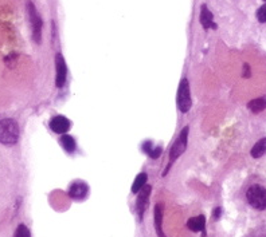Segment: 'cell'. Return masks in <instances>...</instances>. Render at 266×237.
<instances>
[{"label": "cell", "instance_id": "ffe728a7", "mask_svg": "<svg viewBox=\"0 0 266 237\" xmlns=\"http://www.w3.org/2000/svg\"><path fill=\"white\" fill-rule=\"evenodd\" d=\"M244 78H250V66H249L248 63H245L244 64Z\"/></svg>", "mask_w": 266, "mask_h": 237}, {"label": "cell", "instance_id": "9c48e42d", "mask_svg": "<svg viewBox=\"0 0 266 237\" xmlns=\"http://www.w3.org/2000/svg\"><path fill=\"white\" fill-rule=\"evenodd\" d=\"M149 193H151V186H144L141 189L140 194H139V198H137V204H136V209H137V215H139V219L140 221L143 220V216H144V210L147 208V204H148Z\"/></svg>", "mask_w": 266, "mask_h": 237}, {"label": "cell", "instance_id": "9a60e30c", "mask_svg": "<svg viewBox=\"0 0 266 237\" xmlns=\"http://www.w3.org/2000/svg\"><path fill=\"white\" fill-rule=\"evenodd\" d=\"M266 153V138L260 139L252 149V157L254 158H260Z\"/></svg>", "mask_w": 266, "mask_h": 237}, {"label": "cell", "instance_id": "5bb4252c", "mask_svg": "<svg viewBox=\"0 0 266 237\" xmlns=\"http://www.w3.org/2000/svg\"><path fill=\"white\" fill-rule=\"evenodd\" d=\"M59 142H61V145H62V148L66 150L68 153H73L74 150H76V141H74V138H73L72 135H62L61 137V139H59Z\"/></svg>", "mask_w": 266, "mask_h": 237}, {"label": "cell", "instance_id": "8992f818", "mask_svg": "<svg viewBox=\"0 0 266 237\" xmlns=\"http://www.w3.org/2000/svg\"><path fill=\"white\" fill-rule=\"evenodd\" d=\"M55 71H57L55 85L58 89H61L66 83V78H68V66H66V62H65L62 54L55 55Z\"/></svg>", "mask_w": 266, "mask_h": 237}, {"label": "cell", "instance_id": "44dd1931", "mask_svg": "<svg viewBox=\"0 0 266 237\" xmlns=\"http://www.w3.org/2000/svg\"><path fill=\"white\" fill-rule=\"evenodd\" d=\"M221 213H222L221 208H217V209L214 210V219L215 220L219 219V217H221Z\"/></svg>", "mask_w": 266, "mask_h": 237}, {"label": "cell", "instance_id": "30bf717a", "mask_svg": "<svg viewBox=\"0 0 266 237\" xmlns=\"http://www.w3.org/2000/svg\"><path fill=\"white\" fill-rule=\"evenodd\" d=\"M163 210H164V205L162 202H159L158 205L155 206V229L158 233V237H166L164 232H163Z\"/></svg>", "mask_w": 266, "mask_h": 237}, {"label": "cell", "instance_id": "d6986e66", "mask_svg": "<svg viewBox=\"0 0 266 237\" xmlns=\"http://www.w3.org/2000/svg\"><path fill=\"white\" fill-rule=\"evenodd\" d=\"M257 19L261 23L266 22V4H264L262 7H260L257 11Z\"/></svg>", "mask_w": 266, "mask_h": 237}, {"label": "cell", "instance_id": "ba28073f", "mask_svg": "<svg viewBox=\"0 0 266 237\" xmlns=\"http://www.w3.org/2000/svg\"><path fill=\"white\" fill-rule=\"evenodd\" d=\"M50 127L57 134H65L70 129V121L66 117L57 116L50 121Z\"/></svg>", "mask_w": 266, "mask_h": 237}, {"label": "cell", "instance_id": "7402d4cb", "mask_svg": "<svg viewBox=\"0 0 266 237\" xmlns=\"http://www.w3.org/2000/svg\"><path fill=\"white\" fill-rule=\"evenodd\" d=\"M265 1H266V0H265Z\"/></svg>", "mask_w": 266, "mask_h": 237}, {"label": "cell", "instance_id": "6da1fadb", "mask_svg": "<svg viewBox=\"0 0 266 237\" xmlns=\"http://www.w3.org/2000/svg\"><path fill=\"white\" fill-rule=\"evenodd\" d=\"M19 126L16 121L11 118L0 119V143L14 145L18 142Z\"/></svg>", "mask_w": 266, "mask_h": 237}, {"label": "cell", "instance_id": "ac0fdd59", "mask_svg": "<svg viewBox=\"0 0 266 237\" xmlns=\"http://www.w3.org/2000/svg\"><path fill=\"white\" fill-rule=\"evenodd\" d=\"M14 237H31V233L24 224H20L16 231H15Z\"/></svg>", "mask_w": 266, "mask_h": 237}, {"label": "cell", "instance_id": "5b68a950", "mask_svg": "<svg viewBox=\"0 0 266 237\" xmlns=\"http://www.w3.org/2000/svg\"><path fill=\"white\" fill-rule=\"evenodd\" d=\"M191 93H189V83L187 78H183L177 89V108L181 113H187L191 109Z\"/></svg>", "mask_w": 266, "mask_h": 237}, {"label": "cell", "instance_id": "52a82bcc", "mask_svg": "<svg viewBox=\"0 0 266 237\" xmlns=\"http://www.w3.org/2000/svg\"><path fill=\"white\" fill-rule=\"evenodd\" d=\"M89 193V186L86 185V182H82V181H76L70 185L69 188V196L72 197L73 200H84L88 196Z\"/></svg>", "mask_w": 266, "mask_h": 237}, {"label": "cell", "instance_id": "4fadbf2b", "mask_svg": "<svg viewBox=\"0 0 266 237\" xmlns=\"http://www.w3.org/2000/svg\"><path fill=\"white\" fill-rule=\"evenodd\" d=\"M248 109L253 113H261L266 109L265 98H256L248 103Z\"/></svg>", "mask_w": 266, "mask_h": 237}, {"label": "cell", "instance_id": "7c38bea8", "mask_svg": "<svg viewBox=\"0 0 266 237\" xmlns=\"http://www.w3.org/2000/svg\"><path fill=\"white\" fill-rule=\"evenodd\" d=\"M187 227H188L189 231H192V232H203L204 235L206 217H204V216H196V217H192V219L188 220Z\"/></svg>", "mask_w": 266, "mask_h": 237}, {"label": "cell", "instance_id": "7a4b0ae2", "mask_svg": "<svg viewBox=\"0 0 266 237\" xmlns=\"http://www.w3.org/2000/svg\"><path fill=\"white\" fill-rule=\"evenodd\" d=\"M188 130H189L188 126H185L184 129L181 130V133L179 134V137L176 138L174 145H172L171 150H170V165H168V168L166 169L164 176L167 175L172 164H174V162H175L176 160L185 152V149H187V142H188Z\"/></svg>", "mask_w": 266, "mask_h": 237}, {"label": "cell", "instance_id": "3957f363", "mask_svg": "<svg viewBox=\"0 0 266 237\" xmlns=\"http://www.w3.org/2000/svg\"><path fill=\"white\" fill-rule=\"evenodd\" d=\"M27 12H28V19H30V23H31V30H32V39L35 43H41L42 41V23L41 16L36 12L35 5L32 4V1H27Z\"/></svg>", "mask_w": 266, "mask_h": 237}, {"label": "cell", "instance_id": "277c9868", "mask_svg": "<svg viewBox=\"0 0 266 237\" xmlns=\"http://www.w3.org/2000/svg\"><path fill=\"white\" fill-rule=\"evenodd\" d=\"M246 198L254 209H266V189H264L262 186H258V185L252 186L246 192Z\"/></svg>", "mask_w": 266, "mask_h": 237}, {"label": "cell", "instance_id": "8fae6325", "mask_svg": "<svg viewBox=\"0 0 266 237\" xmlns=\"http://www.w3.org/2000/svg\"><path fill=\"white\" fill-rule=\"evenodd\" d=\"M200 23L203 26L204 30H208V28H217V24L212 20V14L211 11L206 7V5H202L200 8Z\"/></svg>", "mask_w": 266, "mask_h": 237}, {"label": "cell", "instance_id": "2e32d148", "mask_svg": "<svg viewBox=\"0 0 266 237\" xmlns=\"http://www.w3.org/2000/svg\"><path fill=\"white\" fill-rule=\"evenodd\" d=\"M147 181H148V176H147V173H140V175L136 177L135 182L132 185V192L133 193L140 192L141 189L145 186Z\"/></svg>", "mask_w": 266, "mask_h": 237}, {"label": "cell", "instance_id": "e0dca14e", "mask_svg": "<svg viewBox=\"0 0 266 237\" xmlns=\"http://www.w3.org/2000/svg\"><path fill=\"white\" fill-rule=\"evenodd\" d=\"M143 150H144L151 158H158V157H160V154H162V148H152V142H151V141H147V142L143 143Z\"/></svg>", "mask_w": 266, "mask_h": 237}]
</instances>
